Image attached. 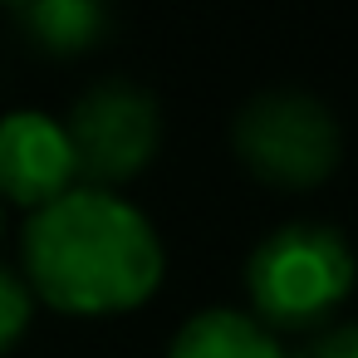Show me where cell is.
<instances>
[{
    "instance_id": "1",
    "label": "cell",
    "mask_w": 358,
    "mask_h": 358,
    "mask_svg": "<svg viewBox=\"0 0 358 358\" xmlns=\"http://www.w3.org/2000/svg\"><path fill=\"white\" fill-rule=\"evenodd\" d=\"M25 285L74 319L128 314L162 285V241L133 201L103 187H74L30 216Z\"/></svg>"
},
{
    "instance_id": "2",
    "label": "cell",
    "mask_w": 358,
    "mask_h": 358,
    "mask_svg": "<svg viewBox=\"0 0 358 358\" xmlns=\"http://www.w3.org/2000/svg\"><path fill=\"white\" fill-rule=\"evenodd\" d=\"M353 245L324 221H285L245 260V294L270 334L324 324L353 294Z\"/></svg>"
},
{
    "instance_id": "3",
    "label": "cell",
    "mask_w": 358,
    "mask_h": 358,
    "mask_svg": "<svg viewBox=\"0 0 358 358\" xmlns=\"http://www.w3.org/2000/svg\"><path fill=\"white\" fill-rule=\"evenodd\" d=\"M236 157L270 187H319L338 167V123L309 94H260L231 123Z\"/></svg>"
},
{
    "instance_id": "4",
    "label": "cell",
    "mask_w": 358,
    "mask_h": 358,
    "mask_svg": "<svg viewBox=\"0 0 358 358\" xmlns=\"http://www.w3.org/2000/svg\"><path fill=\"white\" fill-rule=\"evenodd\" d=\"M64 133H69L79 177H89L94 187L108 192L113 182L138 177L157 157L162 113H157V99L148 89H138L128 79H103L89 94H79Z\"/></svg>"
},
{
    "instance_id": "5",
    "label": "cell",
    "mask_w": 358,
    "mask_h": 358,
    "mask_svg": "<svg viewBox=\"0 0 358 358\" xmlns=\"http://www.w3.org/2000/svg\"><path fill=\"white\" fill-rule=\"evenodd\" d=\"M79 187V162L64 123L40 108H15L0 118V196L15 206H50Z\"/></svg>"
},
{
    "instance_id": "6",
    "label": "cell",
    "mask_w": 358,
    "mask_h": 358,
    "mask_svg": "<svg viewBox=\"0 0 358 358\" xmlns=\"http://www.w3.org/2000/svg\"><path fill=\"white\" fill-rule=\"evenodd\" d=\"M167 358H285V353L255 314L216 304V309L192 314L177 329Z\"/></svg>"
},
{
    "instance_id": "7",
    "label": "cell",
    "mask_w": 358,
    "mask_h": 358,
    "mask_svg": "<svg viewBox=\"0 0 358 358\" xmlns=\"http://www.w3.org/2000/svg\"><path fill=\"white\" fill-rule=\"evenodd\" d=\"M20 30L45 55H84L108 35V10L99 0H25L15 6Z\"/></svg>"
},
{
    "instance_id": "8",
    "label": "cell",
    "mask_w": 358,
    "mask_h": 358,
    "mask_svg": "<svg viewBox=\"0 0 358 358\" xmlns=\"http://www.w3.org/2000/svg\"><path fill=\"white\" fill-rule=\"evenodd\" d=\"M30 319H35V294H30V285H25L10 265H0V353H10V348L25 338Z\"/></svg>"
},
{
    "instance_id": "9",
    "label": "cell",
    "mask_w": 358,
    "mask_h": 358,
    "mask_svg": "<svg viewBox=\"0 0 358 358\" xmlns=\"http://www.w3.org/2000/svg\"><path fill=\"white\" fill-rule=\"evenodd\" d=\"M294 358H358V324H329V329H319Z\"/></svg>"
}]
</instances>
